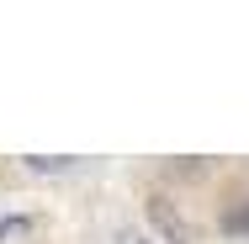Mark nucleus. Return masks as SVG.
<instances>
[{
    "instance_id": "obj_2",
    "label": "nucleus",
    "mask_w": 249,
    "mask_h": 244,
    "mask_svg": "<svg viewBox=\"0 0 249 244\" xmlns=\"http://www.w3.org/2000/svg\"><path fill=\"white\" fill-rule=\"evenodd\" d=\"M32 234H37V218H32V212H11V218H0V244L32 239Z\"/></svg>"
},
{
    "instance_id": "obj_4",
    "label": "nucleus",
    "mask_w": 249,
    "mask_h": 244,
    "mask_svg": "<svg viewBox=\"0 0 249 244\" xmlns=\"http://www.w3.org/2000/svg\"><path fill=\"white\" fill-rule=\"evenodd\" d=\"M223 234H249V196H233L223 212Z\"/></svg>"
},
{
    "instance_id": "obj_5",
    "label": "nucleus",
    "mask_w": 249,
    "mask_h": 244,
    "mask_svg": "<svg viewBox=\"0 0 249 244\" xmlns=\"http://www.w3.org/2000/svg\"><path fill=\"white\" fill-rule=\"evenodd\" d=\"M111 244H154V234H149V228H138V223H127V228L111 234Z\"/></svg>"
},
{
    "instance_id": "obj_3",
    "label": "nucleus",
    "mask_w": 249,
    "mask_h": 244,
    "mask_svg": "<svg viewBox=\"0 0 249 244\" xmlns=\"http://www.w3.org/2000/svg\"><path fill=\"white\" fill-rule=\"evenodd\" d=\"M21 165H27L32 175H58V170H74V159H69V154H27Z\"/></svg>"
},
{
    "instance_id": "obj_1",
    "label": "nucleus",
    "mask_w": 249,
    "mask_h": 244,
    "mask_svg": "<svg viewBox=\"0 0 249 244\" xmlns=\"http://www.w3.org/2000/svg\"><path fill=\"white\" fill-rule=\"evenodd\" d=\"M149 234H154V244H196L186 212H180L170 196H159V191L149 196Z\"/></svg>"
}]
</instances>
